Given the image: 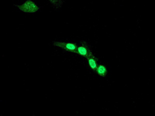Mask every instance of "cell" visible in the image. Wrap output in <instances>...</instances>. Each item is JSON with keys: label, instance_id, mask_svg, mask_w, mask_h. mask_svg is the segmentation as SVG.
<instances>
[{"label": "cell", "instance_id": "cell-3", "mask_svg": "<svg viewBox=\"0 0 155 116\" xmlns=\"http://www.w3.org/2000/svg\"><path fill=\"white\" fill-rule=\"evenodd\" d=\"M54 46L58 47L63 50L71 52V53H77V44L74 43H64V42H58V41H54Z\"/></svg>", "mask_w": 155, "mask_h": 116}, {"label": "cell", "instance_id": "cell-4", "mask_svg": "<svg viewBox=\"0 0 155 116\" xmlns=\"http://www.w3.org/2000/svg\"><path fill=\"white\" fill-rule=\"evenodd\" d=\"M87 60L88 61V64H89L90 67L92 69V70L95 71V72H97V68H98V65H97V59L95 58V56H92L91 57H88L87 58Z\"/></svg>", "mask_w": 155, "mask_h": 116}, {"label": "cell", "instance_id": "cell-5", "mask_svg": "<svg viewBox=\"0 0 155 116\" xmlns=\"http://www.w3.org/2000/svg\"><path fill=\"white\" fill-rule=\"evenodd\" d=\"M97 73L100 77H105L107 74V69L106 68L104 65L100 64V65L98 66V68H97Z\"/></svg>", "mask_w": 155, "mask_h": 116}, {"label": "cell", "instance_id": "cell-6", "mask_svg": "<svg viewBox=\"0 0 155 116\" xmlns=\"http://www.w3.org/2000/svg\"><path fill=\"white\" fill-rule=\"evenodd\" d=\"M50 2H51V4H52L54 6H55V5H58V8H60L61 6L64 1H52V0H51Z\"/></svg>", "mask_w": 155, "mask_h": 116}, {"label": "cell", "instance_id": "cell-2", "mask_svg": "<svg viewBox=\"0 0 155 116\" xmlns=\"http://www.w3.org/2000/svg\"><path fill=\"white\" fill-rule=\"evenodd\" d=\"M14 5L19 8L21 11H23L24 12H27V13H34V12H36L37 11H38L39 9H40L33 1H30V0L26 1L22 5Z\"/></svg>", "mask_w": 155, "mask_h": 116}, {"label": "cell", "instance_id": "cell-1", "mask_svg": "<svg viewBox=\"0 0 155 116\" xmlns=\"http://www.w3.org/2000/svg\"><path fill=\"white\" fill-rule=\"evenodd\" d=\"M77 53L80 54L81 56H85V57H91L93 56L92 51V47L89 44L85 41H81L79 46L77 47Z\"/></svg>", "mask_w": 155, "mask_h": 116}]
</instances>
